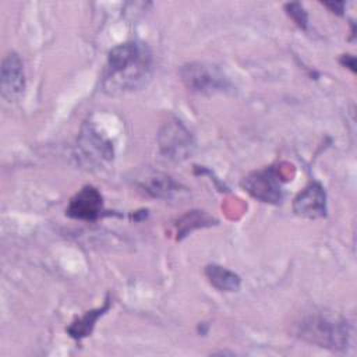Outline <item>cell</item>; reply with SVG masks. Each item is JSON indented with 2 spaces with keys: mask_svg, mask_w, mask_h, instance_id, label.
<instances>
[{
  "mask_svg": "<svg viewBox=\"0 0 357 357\" xmlns=\"http://www.w3.org/2000/svg\"><path fill=\"white\" fill-rule=\"evenodd\" d=\"M153 57L146 43L130 40L114 46L102 73V91L121 95L142 88L152 77Z\"/></svg>",
  "mask_w": 357,
  "mask_h": 357,
  "instance_id": "obj_1",
  "label": "cell"
},
{
  "mask_svg": "<svg viewBox=\"0 0 357 357\" xmlns=\"http://www.w3.org/2000/svg\"><path fill=\"white\" fill-rule=\"evenodd\" d=\"M158 144L163 158L172 162L188 159L197 148L192 134L177 117H172L160 126Z\"/></svg>",
  "mask_w": 357,
  "mask_h": 357,
  "instance_id": "obj_4",
  "label": "cell"
},
{
  "mask_svg": "<svg viewBox=\"0 0 357 357\" xmlns=\"http://www.w3.org/2000/svg\"><path fill=\"white\" fill-rule=\"evenodd\" d=\"M66 215L85 222H95L106 213L103 208V197L99 190L93 185H84L75 195L70 199Z\"/></svg>",
  "mask_w": 357,
  "mask_h": 357,
  "instance_id": "obj_6",
  "label": "cell"
},
{
  "mask_svg": "<svg viewBox=\"0 0 357 357\" xmlns=\"http://www.w3.org/2000/svg\"><path fill=\"white\" fill-rule=\"evenodd\" d=\"M296 215L307 219H318L326 216V194L324 187L314 181L308 184L293 201Z\"/></svg>",
  "mask_w": 357,
  "mask_h": 357,
  "instance_id": "obj_9",
  "label": "cell"
},
{
  "mask_svg": "<svg viewBox=\"0 0 357 357\" xmlns=\"http://www.w3.org/2000/svg\"><path fill=\"white\" fill-rule=\"evenodd\" d=\"M216 222L218 220L213 219L211 215H208L205 211H188L184 216H181L177 220V223H190V225L177 230L178 238H183L184 236H187L194 229L212 226V225H216Z\"/></svg>",
  "mask_w": 357,
  "mask_h": 357,
  "instance_id": "obj_13",
  "label": "cell"
},
{
  "mask_svg": "<svg viewBox=\"0 0 357 357\" xmlns=\"http://www.w3.org/2000/svg\"><path fill=\"white\" fill-rule=\"evenodd\" d=\"M284 10H286V14L294 21V24L298 28H301V29L308 28V14L301 3H298V1L286 3Z\"/></svg>",
  "mask_w": 357,
  "mask_h": 357,
  "instance_id": "obj_14",
  "label": "cell"
},
{
  "mask_svg": "<svg viewBox=\"0 0 357 357\" xmlns=\"http://www.w3.org/2000/svg\"><path fill=\"white\" fill-rule=\"evenodd\" d=\"M325 7L331 8L332 13H336L337 15H343V8H344V1H335V3H322Z\"/></svg>",
  "mask_w": 357,
  "mask_h": 357,
  "instance_id": "obj_15",
  "label": "cell"
},
{
  "mask_svg": "<svg viewBox=\"0 0 357 357\" xmlns=\"http://www.w3.org/2000/svg\"><path fill=\"white\" fill-rule=\"evenodd\" d=\"M78 151L89 165L102 163L113 159V144L98 132V130L86 123L78 137Z\"/></svg>",
  "mask_w": 357,
  "mask_h": 357,
  "instance_id": "obj_8",
  "label": "cell"
},
{
  "mask_svg": "<svg viewBox=\"0 0 357 357\" xmlns=\"http://www.w3.org/2000/svg\"><path fill=\"white\" fill-rule=\"evenodd\" d=\"M178 74L185 88L194 93H226L234 88L229 77L216 64L205 61L185 63L180 67Z\"/></svg>",
  "mask_w": 357,
  "mask_h": 357,
  "instance_id": "obj_3",
  "label": "cell"
},
{
  "mask_svg": "<svg viewBox=\"0 0 357 357\" xmlns=\"http://www.w3.org/2000/svg\"><path fill=\"white\" fill-rule=\"evenodd\" d=\"M0 91L7 102H17L25 91V73L20 54L14 50L8 52L1 61Z\"/></svg>",
  "mask_w": 357,
  "mask_h": 357,
  "instance_id": "obj_7",
  "label": "cell"
},
{
  "mask_svg": "<svg viewBox=\"0 0 357 357\" xmlns=\"http://www.w3.org/2000/svg\"><path fill=\"white\" fill-rule=\"evenodd\" d=\"M205 275L209 280V283L220 290V291H237L241 284V278L234 273L233 271L218 265V264H209L205 268Z\"/></svg>",
  "mask_w": 357,
  "mask_h": 357,
  "instance_id": "obj_12",
  "label": "cell"
},
{
  "mask_svg": "<svg viewBox=\"0 0 357 357\" xmlns=\"http://www.w3.org/2000/svg\"><path fill=\"white\" fill-rule=\"evenodd\" d=\"M110 304H112V300H110V296L107 294L106 300H105V304L99 308H95V310H89L86 311L84 315H81L79 318H77L75 321H73L68 326H67V333L74 339V340H82L84 337L89 336L95 328V324L96 321L105 315L109 308H110Z\"/></svg>",
  "mask_w": 357,
  "mask_h": 357,
  "instance_id": "obj_11",
  "label": "cell"
},
{
  "mask_svg": "<svg viewBox=\"0 0 357 357\" xmlns=\"http://www.w3.org/2000/svg\"><path fill=\"white\" fill-rule=\"evenodd\" d=\"M139 187L144 188V191L151 197L159 199H183L188 195L187 187L160 172H152L146 174L139 181Z\"/></svg>",
  "mask_w": 357,
  "mask_h": 357,
  "instance_id": "obj_10",
  "label": "cell"
},
{
  "mask_svg": "<svg viewBox=\"0 0 357 357\" xmlns=\"http://www.w3.org/2000/svg\"><path fill=\"white\" fill-rule=\"evenodd\" d=\"M340 63L346 67H349L353 73H356V59L353 54H343L340 59Z\"/></svg>",
  "mask_w": 357,
  "mask_h": 357,
  "instance_id": "obj_16",
  "label": "cell"
},
{
  "mask_svg": "<svg viewBox=\"0 0 357 357\" xmlns=\"http://www.w3.org/2000/svg\"><path fill=\"white\" fill-rule=\"evenodd\" d=\"M241 187L251 197L268 204H279L283 198V187L275 166L251 172L241 180Z\"/></svg>",
  "mask_w": 357,
  "mask_h": 357,
  "instance_id": "obj_5",
  "label": "cell"
},
{
  "mask_svg": "<svg viewBox=\"0 0 357 357\" xmlns=\"http://www.w3.org/2000/svg\"><path fill=\"white\" fill-rule=\"evenodd\" d=\"M296 335L318 347L346 350L351 342V326L344 318L312 312L296 324Z\"/></svg>",
  "mask_w": 357,
  "mask_h": 357,
  "instance_id": "obj_2",
  "label": "cell"
}]
</instances>
